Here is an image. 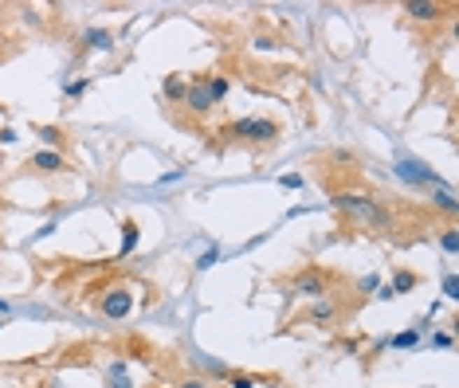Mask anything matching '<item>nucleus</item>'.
I'll list each match as a JSON object with an SVG mask.
<instances>
[{
  "mask_svg": "<svg viewBox=\"0 0 459 388\" xmlns=\"http://www.w3.org/2000/svg\"><path fill=\"white\" fill-rule=\"evenodd\" d=\"M204 373H212V377H232V373L220 365V361H204Z\"/></svg>",
  "mask_w": 459,
  "mask_h": 388,
  "instance_id": "nucleus-22",
  "label": "nucleus"
},
{
  "mask_svg": "<svg viewBox=\"0 0 459 388\" xmlns=\"http://www.w3.org/2000/svg\"><path fill=\"white\" fill-rule=\"evenodd\" d=\"M122 236H126V239H122V251H118V255H130V251L138 247V224H134V220H126V224H122Z\"/></svg>",
  "mask_w": 459,
  "mask_h": 388,
  "instance_id": "nucleus-13",
  "label": "nucleus"
},
{
  "mask_svg": "<svg viewBox=\"0 0 459 388\" xmlns=\"http://www.w3.org/2000/svg\"><path fill=\"white\" fill-rule=\"evenodd\" d=\"M40 138H43V141H51V145H59L63 134H59V129H40Z\"/></svg>",
  "mask_w": 459,
  "mask_h": 388,
  "instance_id": "nucleus-26",
  "label": "nucleus"
},
{
  "mask_svg": "<svg viewBox=\"0 0 459 388\" xmlns=\"http://www.w3.org/2000/svg\"><path fill=\"white\" fill-rule=\"evenodd\" d=\"M439 247L448 251V255H456L459 251V228H444L439 231Z\"/></svg>",
  "mask_w": 459,
  "mask_h": 388,
  "instance_id": "nucleus-16",
  "label": "nucleus"
},
{
  "mask_svg": "<svg viewBox=\"0 0 459 388\" xmlns=\"http://www.w3.org/2000/svg\"><path fill=\"white\" fill-rule=\"evenodd\" d=\"M306 318L314 322V326H334V322L341 318V306H338V299H330V294H322V299H314V306L306 310Z\"/></svg>",
  "mask_w": 459,
  "mask_h": 388,
  "instance_id": "nucleus-7",
  "label": "nucleus"
},
{
  "mask_svg": "<svg viewBox=\"0 0 459 388\" xmlns=\"http://www.w3.org/2000/svg\"><path fill=\"white\" fill-rule=\"evenodd\" d=\"M330 204H334L338 212H346V216L365 220V224H385V212H381V204L373 196H361V192H334Z\"/></svg>",
  "mask_w": 459,
  "mask_h": 388,
  "instance_id": "nucleus-3",
  "label": "nucleus"
},
{
  "mask_svg": "<svg viewBox=\"0 0 459 388\" xmlns=\"http://www.w3.org/2000/svg\"><path fill=\"white\" fill-rule=\"evenodd\" d=\"M161 94H165V102L181 106V102H185V94H189V82L181 79V75H169V79L161 82Z\"/></svg>",
  "mask_w": 459,
  "mask_h": 388,
  "instance_id": "nucleus-10",
  "label": "nucleus"
},
{
  "mask_svg": "<svg viewBox=\"0 0 459 388\" xmlns=\"http://www.w3.org/2000/svg\"><path fill=\"white\" fill-rule=\"evenodd\" d=\"M0 329H4V322H0Z\"/></svg>",
  "mask_w": 459,
  "mask_h": 388,
  "instance_id": "nucleus-28",
  "label": "nucleus"
},
{
  "mask_svg": "<svg viewBox=\"0 0 459 388\" xmlns=\"http://www.w3.org/2000/svg\"><path fill=\"white\" fill-rule=\"evenodd\" d=\"M130 310H134V294L126 287H114V290L102 294V314H106V318L122 322V318H130Z\"/></svg>",
  "mask_w": 459,
  "mask_h": 388,
  "instance_id": "nucleus-6",
  "label": "nucleus"
},
{
  "mask_svg": "<svg viewBox=\"0 0 459 388\" xmlns=\"http://www.w3.org/2000/svg\"><path fill=\"white\" fill-rule=\"evenodd\" d=\"M397 177L409 180V185H428V189H436L439 185L436 169L424 165V161H416V157H397Z\"/></svg>",
  "mask_w": 459,
  "mask_h": 388,
  "instance_id": "nucleus-5",
  "label": "nucleus"
},
{
  "mask_svg": "<svg viewBox=\"0 0 459 388\" xmlns=\"http://www.w3.org/2000/svg\"><path fill=\"white\" fill-rule=\"evenodd\" d=\"M439 12H444V4H404V16L416 24H432L439 20Z\"/></svg>",
  "mask_w": 459,
  "mask_h": 388,
  "instance_id": "nucleus-9",
  "label": "nucleus"
},
{
  "mask_svg": "<svg viewBox=\"0 0 459 388\" xmlns=\"http://www.w3.org/2000/svg\"><path fill=\"white\" fill-rule=\"evenodd\" d=\"M377 275H365V279H358V294H373V290H377Z\"/></svg>",
  "mask_w": 459,
  "mask_h": 388,
  "instance_id": "nucleus-19",
  "label": "nucleus"
},
{
  "mask_svg": "<svg viewBox=\"0 0 459 388\" xmlns=\"http://www.w3.org/2000/svg\"><path fill=\"white\" fill-rule=\"evenodd\" d=\"M232 388H255V380H251V377H240V373H232Z\"/></svg>",
  "mask_w": 459,
  "mask_h": 388,
  "instance_id": "nucleus-24",
  "label": "nucleus"
},
{
  "mask_svg": "<svg viewBox=\"0 0 459 388\" xmlns=\"http://www.w3.org/2000/svg\"><path fill=\"white\" fill-rule=\"evenodd\" d=\"M416 282H420V279L412 275V271H397V275H393V287H389V290H393V294H409Z\"/></svg>",
  "mask_w": 459,
  "mask_h": 388,
  "instance_id": "nucleus-12",
  "label": "nucleus"
},
{
  "mask_svg": "<svg viewBox=\"0 0 459 388\" xmlns=\"http://www.w3.org/2000/svg\"><path fill=\"white\" fill-rule=\"evenodd\" d=\"M444 294H448L451 302L459 299V279H456V275H448V279H444Z\"/></svg>",
  "mask_w": 459,
  "mask_h": 388,
  "instance_id": "nucleus-20",
  "label": "nucleus"
},
{
  "mask_svg": "<svg viewBox=\"0 0 459 388\" xmlns=\"http://www.w3.org/2000/svg\"><path fill=\"white\" fill-rule=\"evenodd\" d=\"M31 169L36 173H63L67 169V161H63L59 150H40L36 157H31Z\"/></svg>",
  "mask_w": 459,
  "mask_h": 388,
  "instance_id": "nucleus-8",
  "label": "nucleus"
},
{
  "mask_svg": "<svg viewBox=\"0 0 459 388\" xmlns=\"http://www.w3.org/2000/svg\"><path fill=\"white\" fill-rule=\"evenodd\" d=\"M177 388H212V385L200 380V377H185V380H177Z\"/></svg>",
  "mask_w": 459,
  "mask_h": 388,
  "instance_id": "nucleus-23",
  "label": "nucleus"
},
{
  "mask_svg": "<svg viewBox=\"0 0 459 388\" xmlns=\"http://www.w3.org/2000/svg\"><path fill=\"white\" fill-rule=\"evenodd\" d=\"M79 43H83V48L90 43V48H99V51H110V48H114V36H110L106 28H87L79 36Z\"/></svg>",
  "mask_w": 459,
  "mask_h": 388,
  "instance_id": "nucleus-11",
  "label": "nucleus"
},
{
  "mask_svg": "<svg viewBox=\"0 0 459 388\" xmlns=\"http://www.w3.org/2000/svg\"><path fill=\"white\" fill-rule=\"evenodd\" d=\"M279 185H283V189H302V185H306V180H302L299 173H287V177H283Z\"/></svg>",
  "mask_w": 459,
  "mask_h": 388,
  "instance_id": "nucleus-21",
  "label": "nucleus"
},
{
  "mask_svg": "<svg viewBox=\"0 0 459 388\" xmlns=\"http://www.w3.org/2000/svg\"><path fill=\"white\" fill-rule=\"evenodd\" d=\"M436 208H439V212H448V216H456V208H459L456 196H451V192L444 189V185H436Z\"/></svg>",
  "mask_w": 459,
  "mask_h": 388,
  "instance_id": "nucleus-14",
  "label": "nucleus"
},
{
  "mask_svg": "<svg viewBox=\"0 0 459 388\" xmlns=\"http://www.w3.org/2000/svg\"><path fill=\"white\" fill-rule=\"evenodd\" d=\"M216 259H220V247H216V243H212V247H209V251H204V255L197 259V271H209L212 263H216Z\"/></svg>",
  "mask_w": 459,
  "mask_h": 388,
  "instance_id": "nucleus-18",
  "label": "nucleus"
},
{
  "mask_svg": "<svg viewBox=\"0 0 459 388\" xmlns=\"http://www.w3.org/2000/svg\"><path fill=\"white\" fill-rule=\"evenodd\" d=\"M432 345H436V349H451V333H436V338H432Z\"/></svg>",
  "mask_w": 459,
  "mask_h": 388,
  "instance_id": "nucleus-27",
  "label": "nucleus"
},
{
  "mask_svg": "<svg viewBox=\"0 0 459 388\" xmlns=\"http://www.w3.org/2000/svg\"><path fill=\"white\" fill-rule=\"evenodd\" d=\"M416 341H420V329H404V333H397L389 345H393V349H412Z\"/></svg>",
  "mask_w": 459,
  "mask_h": 388,
  "instance_id": "nucleus-17",
  "label": "nucleus"
},
{
  "mask_svg": "<svg viewBox=\"0 0 459 388\" xmlns=\"http://www.w3.org/2000/svg\"><path fill=\"white\" fill-rule=\"evenodd\" d=\"M67 94H71V99H79V94H87V79H75V82L67 87Z\"/></svg>",
  "mask_w": 459,
  "mask_h": 388,
  "instance_id": "nucleus-25",
  "label": "nucleus"
},
{
  "mask_svg": "<svg viewBox=\"0 0 459 388\" xmlns=\"http://www.w3.org/2000/svg\"><path fill=\"white\" fill-rule=\"evenodd\" d=\"M228 94V79L224 75H209V79H197L189 82V94H185V106H189L192 118H204L212 114V106H220Z\"/></svg>",
  "mask_w": 459,
  "mask_h": 388,
  "instance_id": "nucleus-1",
  "label": "nucleus"
},
{
  "mask_svg": "<svg viewBox=\"0 0 459 388\" xmlns=\"http://www.w3.org/2000/svg\"><path fill=\"white\" fill-rule=\"evenodd\" d=\"M106 377H110V388H130V380H126V361H114Z\"/></svg>",
  "mask_w": 459,
  "mask_h": 388,
  "instance_id": "nucleus-15",
  "label": "nucleus"
},
{
  "mask_svg": "<svg viewBox=\"0 0 459 388\" xmlns=\"http://www.w3.org/2000/svg\"><path fill=\"white\" fill-rule=\"evenodd\" d=\"M224 138L248 141V145H271V141H279V126L267 122V118H240L224 129Z\"/></svg>",
  "mask_w": 459,
  "mask_h": 388,
  "instance_id": "nucleus-2",
  "label": "nucleus"
},
{
  "mask_svg": "<svg viewBox=\"0 0 459 388\" xmlns=\"http://www.w3.org/2000/svg\"><path fill=\"white\" fill-rule=\"evenodd\" d=\"M330 290V275L326 271H318V267H306V271H299V275H295V279H290V294H295V299H322V294H326Z\"/></svg>",
  "mask_w": 459,
  "mask_h": 388,
  "instance_id": "nucleus-4",
  "label": "nucleus"
}]
</instances>
